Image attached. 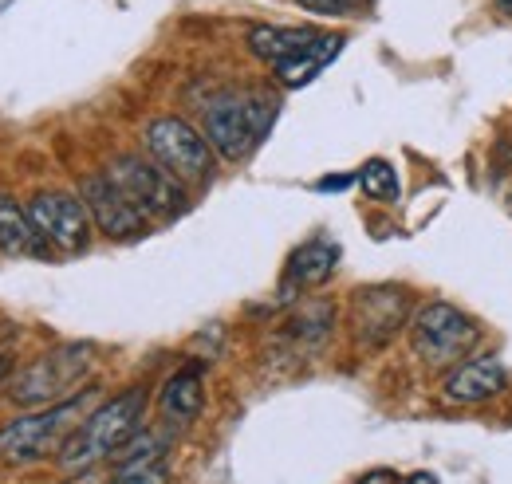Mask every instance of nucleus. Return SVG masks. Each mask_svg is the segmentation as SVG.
Returning a JSON list of instances; mask_svg holds the SVG:
<instances>
[{
	"label": "nucleus",
	"instance_id": "6e6552de",
	"mask_svg": "<svg viewBox=\"0 0 512 484\" xmlns=\"http://www.w3.org/2000/svg\"><path fill=\"white\" fill-rule=\"evenodd\" d=\"M28 217L56 252H83L91 244L95 221H91L83 197H71V193H60V189H44V193H36L28 201Z\"/></svg>",
	"mask_w": 512,
	"mask_h": 484
},
{
	"label": "nucleus",
	"instance_id": "f3484780",
	"mask_svg": "<svg viewBox=\"0 0 512 484\" xmlns=\"http://www.w3.org/2000/svg\"><path fill=\"white\" fill-rule=\"evenodd\" d=\"M359 185H363V193L375 197V201H398V193H402L398 170H394L386 158H371V162L359 170Z\"/></svg>",
	"mask_w": 512,
	"mask_h": 484
},
{
	"label": "nucleus",
	"instance_id": "9b49d317",
	"mask_svg": "<svg viewBox=\"0 0 512 484\" xmlns=\"http://www.w3.org/2000/svg\"><path fill=\"white\" fill-rule=\"evenodd\" d=\"M406 292L402 288H363L355 296V331L367 347L390 343L406 323Z\"/></svg>",
	"mask_w": 512,
	"mask_h": 484
},
{
	"label": "nucleus",
	"instance_id": "423d86ee",
	"mask_svg": "<svg viewBox=\"0 0 512 484\" xmlns=\"http://www.w3.org/2000/svg\"><path fill=\"white\" fill-rule=\"evenodd\" d=\"M142 142H146V154L170 170L178 182L186 185H205L213 178V146L201 130H193L186 119L178 115H162V119L146 122L142 130Z\"/></svg>",
	"mask_w": 512,
	"mask_h": 484
},
{
	"label": "nucleus",
	"instance_id": "39448f33",
	"mask_svg": "<svg viewBox=\"0 0 512 484\" xmlns=\"http://www.w3.org/2000/svg\"><path fill=\"white\" fill-rule=\"evenodd\" d=\"M481 343V327L473 323V315H465L461 307L446 300H430L418 307V315L410 319V347L418 355V363L430 370H442L461 359H469V351Z\"/></svg>",
	"mask_w": 512,
	"mask_h": 484
},
{
	"label": "nucleus",
	"instance_id": "f8f14e48",
	"mask_svg": "<svg viewBox=\"0 0 512 484\" xmlns=\"http://www.w3.org/2000/svg\"><path fill=\"white\" fill-rule=\"evenodd\" d=\"M327 36H331V32H316V28H272V24H264V28H253V32H249V52L276 71V67H284V63L316 52Z\"/></svg>",
	"mask_w": 512,
	"mask_h": 484
},
{
	"label": "nucleus",
	"instance_id": "4be33fe9",
	"mask_svg": "<svg viewBox=\"0 0 512 484\" xmlns=\"http://www.w3.org/2000/svg\"><path fill=\"white\" fill-rule=\"evenodd\" d=\"M64 484H103V481H99L95 473H87V469H83V473H75V477H71V481H64Z\"/></svg>",
	"mask_w": 512,
	"mask_h": 484
},
{
	"label": "nucleus",
	"instance_id": "20e7f679",
	"mask_svg": "<svg viewBox=\"0 0 512 484\" xmlns=\"http://www.w3.org/2000/svg\"><path fill=\"white\" fill-rule=\"evenodd\" d=\"M95 366V347L91 343H64L52 347L48 355L32 359L12 382H8V398L24 410H48L60 406L67 398L79 394V386L87 382Z\"/></svg>",
	"mask_w": 512,
	"mask_h": 484
},
{
	"label": "nucleus",
	"instance_id": "0eeeda50",
	"mask_svg": "<svg viewBox=\"0 0 512 484\" xmlns=\"http://www.w3.org/2000/svg\"><path fill=\"white\" fill-rule=\"evenodd\" d=\"M107 178L119 185L146 217H178L190 209L186 182H178L170 170H162L158 162H146L138 154H119L107 166Z\"/></svg>",
	"mask_w": 512,
	"mask_h": 484
},
{
	"label": "nucleus",
	"instance_id": "b1692460",
	"mask_svg": "<svg viewBox=\"0 0 512 484\" xmlns=\"http://www.w3.org/2000/svg\"><path fill=\"white\" fill-rule=\"evenodd\" d=\"M8 370H12V359H8V355H0V382L8 378Z\"/></svg>",
	"mask_w": 512,
	"mask_h": 484
},
{
	"label": "nucleus",
	"instance_id": "393cba45",
	"mask_svg": "<svg viewBox=\"0 0 512 484\" xmlns=\"http://www.w3.org/2000/svg\"><path fill=\"white\" fill-rule=\"evenodd\" d=\"M497 8H501L505 16H512V0H497Z\"/></svg>",
	"mask_w": 512,
	"mask_h": 484
},
{
	"label": "nucleus",
	"instance_id": "9d476101",
	"mask_svg": "<svg viewBox=\"0 0 512 484\" xmlns=\"http://www.w3.org/2000/svg\"><path fill=\"white\" fill-rule=\"evenodd\" d=\"M505 386H509V374H505V363L497 355L465 359L442 378V394L453 406H485V402L501 398Z\"/></svg>",
	"mask_w": 512,
	"mask_h": 484
},
{
	"label": "nucleus",
	"instance_id": "6ab92c4d",
	"mask_svg": "<svg viewBox=\"0 0 512 484\" xmlns=\"http://www.w3.org/2000/svg\"><path fill=\"white\" fill-rule=\"evenodd\" d=\"M296 4L308 8V12H316V16H355L371 0H296Z\"/></svg>",
	"mask_w": 512,
	"mask_h": 484
},
{
	"label": "nucleus",
	"instance_id": "f03ea898",
	"mask_svg": "<svg viewBox=\"0 0 512 484\" xmlns=\"http://www.w3.org/2000/svg\"><path fill=\"white\" fill-rule=\"evenodd\" d=\"M276 95L268 91H225L205 107V138L213 146L217 158L225 162H245L256 146L264 142V134L276 122Z\"/></svg>",
	"mask_w": 512,
	"mask_h": 484
},
{
	"label": "nucleus",
	"instance_id": "412c9836",
	"mask_svg": "<svg viewBox=\"0 0 512 484\" xmlns=\"http://www.w3.org/2000/svg\"><path fill=\"white\" fill-rule=\"evenodd\" d=\"M347 185H351V178H323L316 189H347Z\"/></svg>",
	"mask_w": 512,
	"mask_h": 484
},
{
	"label": "nucleus",
	"instance_id": "a211bd4d",
	"mask_svg": "<svg viewBox=\"0 0 512 484\" xmlns=\"http://www.w3.org/2000/svg\"><path fill=\"white\" fill-rule=\"evenodd\" d=\"M331 323H335V307L331 303H308V307H300L296 315H292V335L296 339H308V343H320L323 335L331 331Z\"/></svg>",
	"mask_w": 512,
	"mask_h": 484
},
{
	"label": "nucleus",
	"instance_id": "7ed1b4c3",
	"mask_svg": "<svg viewBox=\"0 0 512 484\" xmlns=\"http://www.w3.org/2000/svg\"><path fill=\"white\" fill-rule=\"evenodd\" d=\"M95 402V386H83L75 398L60 406L24 414L16 422L0 425V461L4 465H36L64 449V441L87 422V406Z\"/></svg>",
	"mask_w": 512,
	"mask_h": 484
},
{
	"label": "nucleus",
	"instance_id": "2eb2a0df",
	"mask_svg": "<svg viewBox=\"0 0 512 484\" xmlns=\"http://www.w3.org/2000/svg\"><path fill=\"white\" fill-rule=\"evenodd\" d=\"M339 264V244L331 241H308L304 248L292 252L288 260V288H320L331 280Z\"/></svg>",
	"mask_w": 512,
	"mask_h": 484
},
{
	"label": "nucleus",
	"instance_id": "f257e3e1",
	"mask_svg": "<svg viewBox=\"0 0 512 484\" xmlns=\"http://www.w3.org/2000/svg\"><path fill=\"white\" fill-rule=\"evenodd\" d=\"M146 402H150V398H146V386H130L123 394H115L111 402H103L99 410H91L87 422L79 425L64 441V449L56 453L60 465L71 469V473H83V469H91L95 461L115 457L130 437L142 429Z\"/></svg>",
	"mask_w": 512,
	"mask_h": 484
},
{
	"label": "nucleus",
	"instance_id": "5701e85b",
	"mask_svg": "<svg viewBox=\"0 0 512 484\" xmlns=\"http://www.w3.org/2000/svg\"><path fill=\"white\" fill-rule=\"evenodd\" d=\"M406 484H438V477H434V473H414Z\"/></svg>",
	"mask_w": 512,
	"mask_h": 484
},
{
	"label": "nucleus",
	"instance_id": "aec40b11",
	"mask_svg": "<svg viewBox=\"0 0 512 484\" xmlns=\"http://www.w3.org/2000/svg\"><path fill=\"white\" fill-rule=\"evenodd\" d=\"M359 484H402V481H398V473H390V469H371L367 477H359Z\"/></svg>",
	"mask_w": 512,
	"mask_h": 484
},
{
	"label": "nucleus",
	"instance_id": "4468645a",
	"mask_svg": "<svg viewBox=\"0 0 512 484\" xmlns=\"http://www.w3.org/2000/svg\"><path fill=\"white\" fill-rule=\"evenodd\" d=\"M158 406L170 422H193L205 406V382H201V366H182L178 374L166 378Z\"/></svg>",
	"mask_w": 512,
	"mask_h": 484
},
{
	"label": "nucleus",
	"instance_id": "ddd939ff",
	"mask_svg": "<svg viewBox=\"0 0 512 484\" xmlns=\"http://www.w3.org/2000/svg\"><path fill=\"white\" fill-rule=\"evenodd\" d=\"M0 252L8 256H32V260H52V244L40 237V229L28 217V205H16L8 193H0Z\"/></svg>",
	"mask_w": 512,
	"mask_h": 484
},
{
	"label": "nucleus",
	"instance_id": "1a4fd4ad",
	"mask_svg": "<svg viewBox=\"0 0 512 484\" xmlns=\"http://www.w3.org/2000/svg\"><path fill=\"white\" fill-rule=\"evenodd\" d=\"M79 197H83L91 221L99 225V233H107L111 241H134V237L146 233V221H150V217H146V213H142L127 193L107 178V174H91V178H83Z\"/></svg>",
	"mask_w": 512,
	"mask_h": 484
},
{
	"label": "nucleus",
	"instance_id": "dca6fc26",
	"mask_svg": "<svg viewBox=\"0 0 512 484\" xmlns=\"http://www.w3.org/2000/svg\"><path fill=\"white\" fill-rule=\"evenodd\" d=\"M174 473L166 465V457H142V461H123L115 465L107 484H170Z\"/></svg>",
	"mask_w": 512,
	"mask_h": 484
}]
</instances>
